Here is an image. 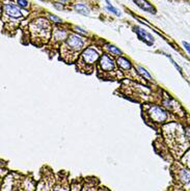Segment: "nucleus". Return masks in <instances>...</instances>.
<instances>
[{"label":"nucleus","mask_w":190,"mask_h":191,"mask_svg":"<svg viewBox=\"0 0 190 191\" xmlns=\"http://www.w3.org/2000/svg\"><path fill=\"white\" fill-rule=\"evenodd\" d=\"M100 57L99 51L95 48H87L82 52L80 61H78L79 67L83 72L90 71L93 69V64H96L98 59Z\"/></svg>","instance_id":"f257e3e1"},{"label":"nucleus","mask_w":190,"mask_h":191,"mask_svg":"<svg viewBox=\"0 0 190 191\" xmlns=\"http://www.w3.org/2000/svg\"><path fill=\"white\" fill-rule=\"evenodd\" d=\"M145 113L147 114V118L150 121H152L153 123H158V124H163L168 118L167 111L158 105L150 106Z\"/></svg>","instance_id":"f03ea898"},{"label":"nucleus","mask_w":190,"mask_h":191,"mask_svg":"<svg viewBox=\"0 0 190 191\" xmlns=\"http://www.w3.org/2000/svg\"><path fill=\"white\" fill-rule=\"evenodd\" d=\"M83 45H84L83 39H82L78 34H74V33L70 34V36H68L67 41H65V44L63 45L65 46L63 49L67 50V52H65V54H68L69 51L71 53L79 52V51L83 48Z\"/></svg>","instance_id":"7ed1b4c3"},{"label":"nucleus","mask_w":190,"mask_h":191,"mask_svg":"<svg viewBox=\"0 0 190 191\" xmlns=\"http://www.w3.org/2000/svg\"><path fill=\"white\" fill-rule=\"evenodd\" d=\"M98 70L99 72H103L104 74L116 73V64L108 54H103L100 57V60L98 61Z\"/></svg>","instance_id":"20e7f679"},{"label":"nucleus","mask_w":190,"mask_h":191,"mask_svg":"<svg viewBox=\"0 0 190 191\" xmlns=\"http://www.w3.org/2000/svg\"><path fill=\"white\" fill-rule=\"evenodd\" d=\"M135 32L137 34V36L139 38V39H141L142 42L147 46H153L154 44V38L150 32H147V30L141 28V27H135Z\"/></svg>","instance_id":"39448f33"},{"label":"nucleus","mask_w":190,"mask_h":191,"mask_svg":"<svg viewBox=\"0 0 190 191\" xmlns=\"http://www.w3.org/2000/svg\"><path fill=\"white\" fill-rule=\"evenodd\" d=\"M4 10H5L6 15L9 16V17H11V18H16V19H18V18L22 17V11L19 10L17 6L13 3H6L5 5H4Z\"/></svg>","instance_id":"423d86ee"},{"label":"nucleus","mask_w":190,"mask_h":191,"mask_svg":"<svg viewBox=\"0 0 190 191\" xmlns=\"http://www.w3.org/2000/svg\"><path fill=\"white\" fill-rule=\"evenodd\" d=\"M133 1H134V3L136 5H137L139 8H141L142 11H147V13H150V14H153V15L156 14L155 8L150 3L149 1H147V0H133Z\"/></svg>","instance_id":"0eeeda50"},{"label":"nucleus","mask_w":190,"mask_h":191,"mask_svg":"<svg viewBox=\"0 0 190 191\" xmlns=\"http://www.w3.org/2000/svg\"><path fill=\"white\" fill-rule=\"evenodd\" d=\"M116 62H118L119 67H121L124 71H131L132 70V64L130 62V60H128L125 57L119 56L118 59H116Z\"/></svg>","instance_id":"6e6552de"},{"label":"nucleus","mask_w":190,"mask_h":191,"mask_svg":"<svg viewBox=\"0 0 190 191\" xmlns=\"http://www.w3.org/2000/svg\"><path fill=\"white\" fill-rule=\"evenodd\" d=\"M179 178L182 183L188 184L190 182V171L189 169H181L179 174Z\"/></svg>","instance_id":"1a4fd4ad"},{"label":"nucleus","mask_w":190,"mask_h":191,"mask_svg":"<svg viewBox=\"0 0 190 191\" xmlns=\"http://www.w3.org/2000/svg\"><path fill=\"white\" fill-rule=\"evenodd\" d=\"M75 10L78 11L79 14H82V15H90V8L82 3L76 4V5H75Z\"/></svg>","instance_id":"9d476101"},{"label":"nucleus","mask_w":190,"mask_h":191,"mask_svg":"<svg viewBox=\"0 0 190 191\" xmlns=\"http://www.w3.org/2000/svg\"><path fill=\"white\" fill-rule=\"evenodd\" d=\"M137 72H138V73H139L142 77H144V79H147V80L152 81V76L150 75L149 73H147V71L144 69V67L138 66V67H137Z\"/></svg>","instance_id":"9b49d317"},{"label":"nucleus","mask_w":190,"mask_h":191,"mask_svg":"<svg viewBox=\"0 0 190 191\" xmlns=\"http://www.w3.org/2000/svg\"><path fill=\"white\" fill-rule=\"evenodd\" d=\"M106 49L108 50L109 53H111L112 55H119V56L122 55V51L119 50V48H116V46H113V45H107Z\"/></svg>","instance_id":"f8f14e48"},{"label":"nucleus","mask_w":190,"mask_h":191,"mask_svg":"<svg viewBox=\"0 0 190 191\" xmlns=\"http://www.w3.org/2000/svg\"><path fill=\"white\" fill-rule=\"evenodd\" d=\"M65 31H62V30H57L54 33V38L56 39H63L65 38Z\"/></svg>","instance_id":"ddd939ff"},{"label":"nucleus","mask_w":190,"mask_h":191,"mask_svg":"<svg viewBox=\"0 0 190 191\" xmlns=\"http://www.w3.org/2000/svg\"><path fill=\"white\" fill-rule=\"evenodd\" d=\"M106 10L107 11H111L112 14H114L116 16H121V11H119L118 8H116L114 6H112V5H107L106 6Z\"/></svg>","instance_id":"4468645a"},{"label":"nucleus","mask_w":190,"mask_h":191,"mask_svg":"<svg viewBox=\"0 0 190 191\" xmlns=\"http://www.w3.org/2000/svg\"><path fill=\"white\" fill-rule=\"evenodd\" d=\"M165 55H166V56H167L168 58H169V60H170V61H172V64H173V66H175V67H176V69H177V70H178V71H179V73H180V74H181V75H183V70H182V67H180V66H179V64H177V62H176V61H175V60H173V58H172V57H170V56H168V55H167V54H165Z\"/></svg>","instance_id":"2eb2a0df"},{"label":"nucleus","mask_w":190,"mask_h":191,"mask_svg":"<svg viewBox=\"0 0 190 191\" xmlns=\"http://www.w3.org/2000/svg\"><path fill=\"white\" fill-rule=\"evenodd\" d=\"M17 3L20 8H25L28 6V2L26 1V0H17Z\"/></svg>","instance_id":"dca6fc26"},{"label":"nucleus","mask_w":190,"mask_h":191,"mask_svg":"<svg viewBox=\"0 0 190 191\" xmlns=\"http://www.w3.org/2000/svg\"><path fill=\"white\" fill-rule=\"evenodd\" d=\"M50 20L52 21V22H55V23H62V22L60 18L56 17V16H54V15H50Z\"/></svg>","instance_id":"f3484780"},{"label":"nucleus","mask_w":190,"mask_h":191,"mask_svg":"<svg viewBox=\"0 0 190 191\" xmlns=\"http://www.w3.org/2000/svg\"><path fill=\"white\" fill-rule=\"evenodd\" d=\"M183 46H184L185 50L188 52V54H190V44L187 43V42H183Z\"/></svg>","instance_id":"a211bd4d"},{"label":"nucleus","mask_w":190,"mask_h":191,"mask_svg":"<svg viewBox=\"0 0 190 191\" xmlns=\"http://www.w3.org/2000/svg\"><path fill=\"white\" fill-rule=\"evenodd\" d=\"M185 136L188 139H190V126L185 128Z\"/></svg>","instance_id":"6ab92c4d"},{"label":"nucleus","mask_w":190,"mask_h":191,"mask_svg":"<svg viewBox=\"0 0 190 191\" xmlns=\"http://www.w3.org/2000/svg\"><path fill=\"white\" fill-rule=\"evenodd\" d=\"M75 29H76L77 31L81 32V33H83V34H86V31H85V30H83V28H81V27H78V26H76V27H75Z\"/></svg>","instance_id":"aec40b11"},{"label":"nucleus","mask_w":190,"mask_h":191,"mask_svg":"<svg viewBox=\"0 0 190 191\" xmlns=\"http://www.w3.org/2000/svg\"><path fill=\"white\" fill-rule=\"evenodd\" d=\"M54 6H55L56 8H57V10H59V11H62V8H63L62 5L60 3H54Z\"/></svg>","instance_id":"412c9836"},{"label":"nucleus","mask_w":190,"mask_h":191,"mask_svg":"<svg viewBox=\"0 0 190 191\" xmlns=\"http://www.w3.org/2000/svg\"><path fill=\"white\" fill-rule=\"evenodd\" d=\"M82 191H93V190L91 189V188H90V187H84Z\"/></svg>","instance_id":"4be33fe9"},{"label":"nucleus","mask_w":190,"mask_h":191,"mask_svg":"<svg viewBox=\"0 0 190 191\" xmlns=\"http://www.w3.org/2000/svg\"><path fill=\"white\" fill-rule=\"evenodd\" d=\"M62 2H65V1H69V0H60Z\"/></svg>","instance_id":"5701e85b"}]
</instances>
